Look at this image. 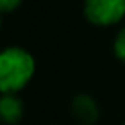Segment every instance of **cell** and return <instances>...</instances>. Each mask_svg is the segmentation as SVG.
<instances>
[{"instance_id":"1","label":"cell","mask_w":125,"mask_h":125,"mask_svg":"<svg viewBox=\"0 0 125 125\" xmlns=\"http://www.w3.org/2000/svg\"><path fill=\"white\" fill-rule=\"evenodd\" d=\"M34 58L29 52L12 46L0 52V93L16 94L31 81Z\"/></svg>"},{"instance_id":"2","label":"cell","mask_w":125,"mask_h":125,"mask_svg":"<svg viewBox=\"0 0 125 125\" xmlns=\"http://www.w3.org/2000/svg\"><path fill=\"white\" fill-rule=\"evenodd\" d=\"M84 14L96 26L116 24L125 16V0H86Z\"/></svg>"},{"instance_id":"3","label":"cell","mask_w":125,"mask_h":125,"mask_svg":"<svg viewBox=\"0 0 125 125\" xmlns=\"http://www.w3.org/2000/svg\"><path fill=\"white\" fill-rule=\"evenodd\" d=\"M72 113H74L75 120L81 122L82 125H93L99 116L96 101L87 94L75 96V99L72 101Z\"/></svg>"},{"instance_id":"4","label":"cell","mask_w":125,"mask_h":125,"mask_svg":"<svg viewBox=\"0 0 125 125\" xmlns=\"http://www.w3.org/2000/svg\"><path fill=\"white\" fill-rule=\"evenodd\" d=\"M24 115V104L16 94L0 96V120L9 125H16Z\"/></svg>"},{"instance_id":"5","label":"cell","mask_w":125,"mask_h":125,"mask_svg":"<svg viewBox=\"0 0 125 125\" xmlns=\"http://www.w3.org/2000/svg\"><path fill=\"white\" fill-rule=\"evenodd\" d=\"M113 48H115V55H116V57L125 63V28L118 33V36H116V40H115Z\"/></svg>"},{"instance_id":"6","label":"cell","mask_w":125,"mask_h":125,"mask_svg":"<svg viewBox=\"0 0 125 125\" xmlns=\"http://www.w3.org/2000/svg\"><path fill=\"white\" fill-rule=\"evenodd\" d=\"M22 0H0V12H12L19 7Z\"/></svg>"},{"instance_id":"7","label":"cell","mask_w":125,"mask_h":125,"mask_svg":"<svg viewBox=\"0 0 125 125\" xmlns=\"http://www.w3.org/2000/svg\"><path fill=\"white\" fill-rule=\"evenodd\" d=\"M123 125H125V123H123Z\"/></svg>"}]
</instances>
